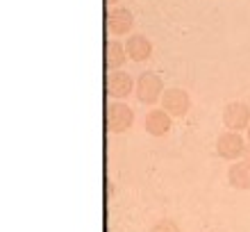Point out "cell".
I'll use <instances>...</instances> for the list:
<instances>
[{
    "mask_svg": "<svg viewBox=\"0 0 250 232\" xmlns=\"http://www.w3.org/2000/svg\"><path fill=\"white\" fill-rule=\"evenodd\" d=\"M134 126V109L123 100H114L105 107V127L112 134H123Z\"/></svg>",
    "mask_w": 250,
    "mask_h": 232,
    "instance_id": "6da1fadb",
    "label": "cell"
},
{
    "mask_svg": "<svg viewBox=\"0 0 250 232\" xmlns=\"http://www.w3.org/2000/svg\"><path fill=\"white\" fill-rule=\"evenodd\" d=\"M134 93H137V100L141 105H155L162 100V93H164V82L157 73H150L146 71L137 78V84H134Z\"/></svg>",
    "mask_w": 250,
    "mask_h": 232,
    "instance_id": "7a4b0ae2",
    "label": "cell"
},
{
    "mask_svg": "<svg viewBox=\"0 0 250 232\" xmlns=\"http://www.w3.org/2000/svg\"><path fill=\"white\" fill-rule=\"evenodd\" d=\"M134 84H137V82L130 78V73H127V71H121V68L107 71V75H105V93L114 100L127 98V96L134 91Z\"/></svg>",
    "mask_w": 250,
    "mask_h": 232,
    "instance_id": "3957f363",
    "label": "cell"
},
{
    "mask_svg": "<svg viewBox=\"0 0 250 232\" xmlns=\"http://www.w3.org/2000/svg\"><path fill=\"white\" fill-rule=\"evenodd\" d=\"M221 121L228 130H234V132H241L250 126V107L246 103H239V100H232L223 107V114H221Z\"/></svg>",
    "mask_w": 250,
    "mask_h": 232,
    "instance_id": "277c9868",
    "label": "cell"
},
{
    "mask_svg": "<svg viewBox=\"0 0 250 232\" xmlns=\"http://www.w3.org/2000/svg\"><path fill=\"white\" fill-rule=\"evenodd\" d=\"M244 150H246L244 137H241L239 132H234V130H228V132H223L216 139V153H218V157L230 159V162H237V159L244 157Z\"/></svg>",
    "mask_w": 250,
    "mask_h": 232,
    "instance_id": "5b68a950",
    "label": "cell"
},
{
    "mask_svg": "<svg viewBox=\"0 0 250 232\" xmlns=\"http://www.w3.org/2000/svg\"><path fill=\"white\" fill-rule=\"evenodd\" d=\"M159 103H162V107H164L171 116H185V114L191 109L189 93H187L185 89H180V86L164 89V93H162V100H159Z\"/></svg>",
    "mask_w": 250,
    "mask_h": 232,
    "instance_id": "8992f818",
    "label": "cell"
},
{
    "mask_svg": "<svg viewBox=\"0 0 250 232\" xmlns=\"http://www.w3.org/2000/svg\"><path fill=\"white\" fill-rule=\"evenodd\" d=\"M134 27V16L127 7H112L107 12V30L114 37H127Z\"/></svg>",
    "mask_w": 250,
    "mask_h": 232,
    "instance_id": "52a82bcc",
    "label": "cell"
},
{
    "mask_svg": "<svg viewBox=\"0 0 250 232\" xmlns=\"http://www.w3.org/2000/svg\"><path fill=\"white\" fill-rule=\"evenodd\" d=\"M171 119L173 116L166 112V109H150L144 119L146 132L152 134V137H164V134L171 132V127H173Z\"/></svg>",
    "mask_w": 250,
    "mask_h": 232,
    "instance_id": "ba28073f",
    "label": "cell"
},
{
    "mask_svg": "<svg viewBox=\"0 0 250 232\" xmlns=\"http://www.w3.org/2000/svg\"><path fill=\"white\" fill-rule=\"evenodd\" d=\"M127 60V50L121 43L119 39H107L105 48H103V64H105V71H116L121 68Z\"/></svg>",
    "mask_w": 250,
    "mask_h": 232,
    "instance_id": "9c48e42d",
    "label": "cell"
},
{
    "mask_svg": "<svg viewBox=\"0 0 250 232\" xmlns=\"http://www.w3.org/2000/svg\"><path fill=\"white\" fill-rule=\"evenodd\" d=\"M125 50H127V57L132 62H146L150 60L152 55V43L146 34H130L127 43H125Z\"/></svg>",
    "mask_w": 250,
    "mask_h": 232,
    "instance_id": "30bf717a",
    "label": "cell"
},
{
    "mask_svg": "<svg viewBox=\"0 0 250 232\" xmlns=\"http://www.w3.org/2000/svg\"><path fill=\"white\" fill-rule=\"evenodd\" d=\"M228 182L230 187L239 189V191H248L250 189V164L248 162H234L228 169Z\"/></svg>",
    "mask_w": 250,
    "mask_h": 232,
    "instance_id": "8fae6325",
    "label": "cell"
},
{
    "mask_svg": "<svg viewBox=\"0 0 250 232\" xmlns=\"http://www.w3.org/2000/svg\"><path fill=\"white\" fill-rule=\"evenodd\" d=\"M150 232H180V226L173 219H159L157 223L150 228Z\"/></svg>",
    "mask_w": 250,
    "mask_h": 232,
    "instance_id": "7c38bea8",
    "label": "cell"
},
{
    "mask_svg": "<svg viewBox=\"0 0 250 232\" xmlns=\"http://www.w3.org/2000/svg\"><path fill=\"white\" fill-rule=\"evenodd\" d=\"M241 159H244V162H248V164H250V141H248V144H246V150H244V157H241Z\"/></svg>",
    "mask_w": 250,
    "mask_h": 232,
    "instance_id": "4fadbf2b",
    "label": "cell"
},
{
    "mask_svg": "<svg viewBox=\"0 0 250 232\" xmlns=\"http://www.w3.org/2000/svg\"><path fill=\"white\" fill-rule=\"evenodd\" d=\"M105 5H107V7H109V5L116 7V5H119V0H105Z\"/></svg>",
    "mask_w": 250,
    "mask_h": 232,
    "instance_id": "5bb4252c",
    "label": "cell"
},
{
    "mask_svg": "<svg viewBox=\"0 0 250 232\" xmlns=\"http://www.w3.org/2000/svg\"><path fill=\"white\" fill-rule=\"evenodd\" d=\"M246 134H248V141H250V126L246 127Z\"/></svg>",
    "mask_w": 250,
    "mask_h": 232,
    "instance_id": "9a60e30c",
    "label": "cell"
}]
</instances>
